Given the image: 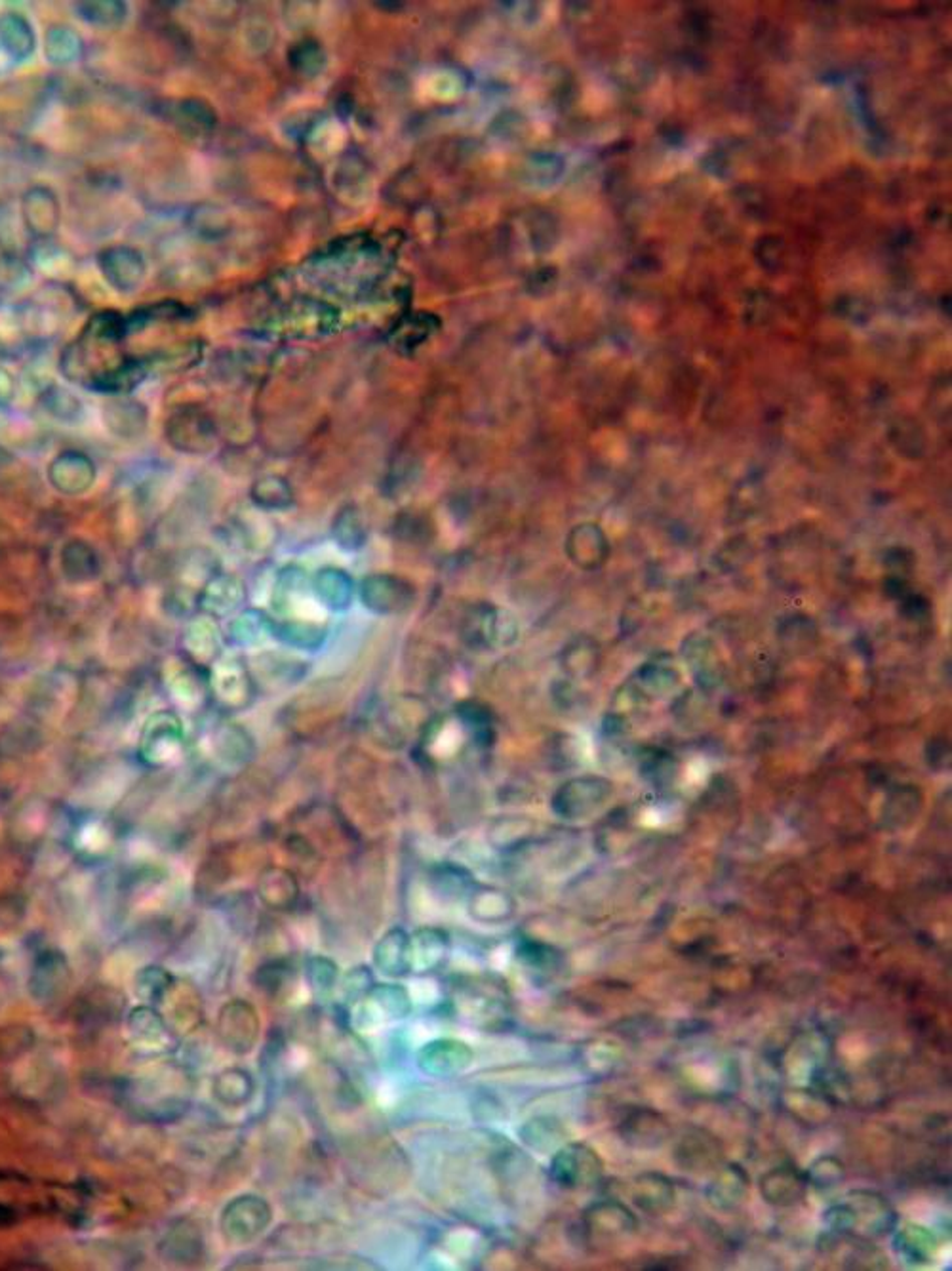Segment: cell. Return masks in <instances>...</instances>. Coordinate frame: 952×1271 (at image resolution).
<instances>
[{
	"label": "cell",
	"instance_id": "6",
	"mask_svg": "<svg viewBox=\"0 0 952 1271\" xmlns=\"http://www.w3.org/2000/svg\"><path fill=\"white\" fill-rule=\"evenodd\" d=\"M35 45V33L23 16L12 12L0 16V47L10 58L18 62L31 58Z\"/></svg>",
	"mask_w": 952,
	"mask_h": 1271
},
{
	"label": "cell",
	"instance_id": "17",
	"mask_svg": "<svg viewBox=\"0 0 952 1271\" xmlns=\"http://www.w3.org/2000/svg\"><path fill=\"white\" fill-rule=\"evenodd\" d=\"M650 1179H652L650 1186H656V1197H658V1201L661 1206H663V1204H667L669 1199H673V1190H671V1186H669L665 1180L661 1179V1177H650ZM638 1188H642V1190H638V1193H636V1199H638L636 1202H638L640 1206H644V1208H650V1204H654V1195H650V1197H648V1195L644 1193V1190H646V1188H644V1186H638Z\"/></svg>",
	"mask_w": 952,
	"mask_h": 1271
},
{
	"label": "cell",
	"instance_id": "4",
	"mask_svg": "<svg viewBox=\"0 0 952 1271\" xmlns=\"http://www.w3.org/2000/svg\"><path fill=\"white\" fill-rule=\"evenodd\" d=\"M411 589L398 579L370 578L363 583V601L376 612H398L408 606Z\"/></svg>",
	"mask_w": 952,
	"mask_h": 1271
},
{
	"label": "cell",
	"instance_id": "14",
	"mask_svg": "<svg viewBox=\"0 0 952 1271\" xmlns=\"http://www.w3.org/2000/svg\"><path fill=\"white\" fill-rule=\"evenodd\" d=\"M172 116L178 118L182 126L185 124V126H193V128H210L212 122H214L212 111L206 107L203 101H197V99H185V101H182L176 107V111H174Z\"/></svg>",
	"mask_w": 952,
	"mask_h": 1271
},
{
	"label": "cell",
	"instance_id": "2",
	"mask_svg": "<svg viewBox=\"0 0 952 1271\" xmlns=\"http://www.w3.org/2000/svg\"><path fill=\"white\" fill-rule=\"evenodd\" d=\"M22 216L27 232L37 238H50L60 228L62 210L56 193L50 187H31L22 201Z\"/></svg>",
	"mask_w": 952,
	"mask_h": 1271
},
{
	"label": "cell",
	"instance_id": "11",
	"mask_svg": "<svg viewBox=\"0 0 952 1271\" xmlns=\"http://www.w3.org/2000/svg\"><path fill=\"white\" fill-rule=\"evenodd\" d=\"M315 593L328 608L343 610L351 601L353 585L340 570H324L315 581Z\"/></svg>",
	"mask_w": 952,
	"mask_h": 1271
},
{
	"label": "cell",
	"instance_id": "15",
	"mask_svg": "<svg viewBox=\"0 0 952 1271\" xmlns=\"http://www.w3.org/2000/svg\"><path fill=\"white\" fill-rule=\"evenodd\" d=\"M27 267L22 259L8 250L0 248V286L16 288L27 278Z\"/></svg>",
	"mask_w": 952,
	"mask_h": 1271
},
{
	"label": "cell",
	"instance_id": "5",
	"mask_svg": "<svg viewBox=\"0 0 952 1271\" xmlns=\"http://www.w3.org/2000/svg\"><path fill=\"white\" fill-rule=\"evenodd\" d=\"M555 1175L566 1188H575L600 1173L596 1157L583 1146H571L555 1159Z\"/></svg>",
	"mask_w": 952,
	"mask_h": 1271
},
{
	"label": "cell",
	"instance_id": "8",
	"mask_svg": "<svg viewBox=\"0 0 952 1271\" xmlns=\"http://www.w3.org/2000/svg\"><path fill=\"white\" fill-rule=\"evenodd\" d=\"M469 909L476 921L501 923L513 915V901L498 888H478L469 894Z\"/></svg>",
	"mask_w": 952,
	"mask_h": 1271
},
{
	"label": "cell",
	"instance_id": "1",
	"mask_svg": "<svg viewBox=\"0 0 952 1271\" xmlns=\"http://www.w3.org/2000/svg\"><path fill=\"white\" fill-rule=\"evenodd\" d=\"M97 265L105 280L120 292H132L145 277V261L130 246H109L97 254Z\"/></svg>",
	"mask_w": 952,
	"mask_h": 1271
},
{
	"label": "cell",
	"instance_id": "3",
	"mask_svg": "<svg viewBox=\"0 0 952 1271\" xmlns=\"http://www.w3.org/2000/svg\"><path fill=\"white\" fill-rule=\"evenodd\" d=\"M450 938L444 930L421 928L408 940L409 971H436L448 957Z\"/></svg>",
	"mask_w": 952,
	"mask_h": 1271
},
{
	"label": "cell",
	"instance_id": "9",
	"mask_svg": "<svg viewBox=\"0 0 952 1271\" xmlns=\"http://www.w3.org/2000/svg\"><path fill=\"white\" fill-rule=\"evenodd\" d=\"M46 58L54 66H68L82 56V39L68 25H56L46 31Z\"/></svg>",
	"mask_w": 952,
	"mask_h": 1271
},
{
	"label": "cell",
	"instance_id": "13",
	"mask_svg": "<svg viewBox=\"0 0 952 1271\" xmlns=\"http://www.w3.org/2000/svg\"><path fill=\"white\" fill-rule=\"evenodd\" d=\"M274 892H276V894H280V896H278V900H280V907L290 905V903L295 900V896H297V884H295V878L292 877L288 872H284V870H269V872L263 875V884H261V894H263V896H261V898H263V900H267V898L272 896Z\"/></svg>",
	"mask_w": 952,
	"mask_h": 1271
},
{
	"label": "cell",
	"instance_id": "16",
	"mask_svg": "<svg viewBox=\"0 0 952 1271\" xmlns=\"http://www.w3.org/2000/svg\"><path fill=\"white\" fill-rule=\"evenodd\" d=\"M238 627H240L242 643H244V645H253V643H257V641L261 639V635L267 631L269 622H267L261 614L248 612V614H244V616L238 620Z\"/></svg>",
	"mask_w": 952,
	"mask_h": 1271
},
{
	"label": "cell",
	"instance_id": "12",
	"mask_svg": "<svg viewBox=\"0 0 952 1271\" xmlns=\"http://www.w3.org/2000/svg\"><path fill=\"white\" fill-rule=\"evenodd\" d=\"M473 875L455 864H440L438 868H434L432 872V882L440 888L442 894H452V896H463V894H471L473 888Z\"/></svg>",
	"mask_w": 952,
	"mask_h": 1271
},
{
	"label": "cell",
	"instance_id": "7",
	"mask_svg": "<svg viewBox=\"0 0 952 1271\" xmlns=\"http://www.w3.org/2000/svg\"><path fill=\"white\" fill-rule=\"evenodd\" d=\"M408 940L409 936L402 928L389 930L374 949V961L378 969L393 976H402L409 972Z\"/></svg>",
	"mask_w": 952,
	"mask_h": 1271
},
{
	"label": "cell",
	"instance_id": "10",
	"mask_svg": "<svg viewBox=\"0 0 952 1271\" xmlns=\"http://www.w3.org/2000/svg\"><path fill=\"white\" fill-rule=\"evenodd\" d=\"M77 16L93 27L99 29H114L118 25L126 22L128 16V6L124 2H116V0H101V2H79L75 4Z\"/></svg>",
	"mask_w": 952,
	"mask_h": 1271
}]
</instances>
